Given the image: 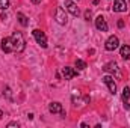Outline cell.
Masks as SVG:
<instances>
[{"label": "cell", "instance_id": "cell-1", "mask_svg": "<svg viewBox=\"0 0 130 128\" xmlns=\"http://www.w3.org/2000/svg\"><path fill=\"white\" fill-rule=\"evenodd\" d=\"M11 42H12V48L14 51L17 53H21L26 47V41H24V36L21 32H14L11 36Z\"/></svg>", "mask_w": 130, "mask_h": 128}, {"label": "cell", "instance_id": "cell-2", "mask_svg": "<svg viewBox=\"0 0 130 128\" xmlns=\"http://www.w3.org/2000/svg\"><path fill=\"white\" fill-rule=\"evenodd\" d=\"M104 47H106L107 51H113V50H117V48L120 47V39H118V36H115V35L109 36L107 41H106V44H104Z\"/></svg>", "mask_w": 130, "mask_h": 128}, {"label": "cell", "instance_id": "cell-3", "mask_svg": "<svg viewBox=\"0 0 130 128\" xmlns=\"http://www.w3.org/2000/svg\"><path fill=\"white\" fill-rule=\"evenodd\" d=\"M33 38H35V41L42 47V48H47V38H45V33L41 32L39 29H35L33 30Z\"/></svg>", "mask_w": 130, "mask_h": 128}, {"label": "cell", "instance_id": "cell-4", "mask_svg": "<svg viewBox=\"0 0 130 128\" xmlns=\"http://www.w3.org/2000/svg\"><path fill=\"white\" fill-rule=\"evenodd\" d=\"M101 80H103V83L107 86L109 92L115 95V94H117V84H115V81H113V77H112V75H104Z\"/></svg>", "mask_w": 130, "mask_h": 128}, {"label": "cell", "instance_id": "cell-5", "mask_svg": "<svg viewBox=\"0 0 130 128\" xmlns=\"http://www.w3.org/2000/svg\"><path fill=\"white\" fill-rule=\"evenodd\" d=\"M55 18H56V21H58L61 26H65V24H67V14H65V11L62 8H56V11H55Z\"/></svg>", "mask_w": 130, "mask_h": 128}, {"label": "cell", "instance_id": "cell-6", "mask_svg": "<svg viewBox=\"0 0 130 128\" xmlns=\"http://www.w3.org/2000/svg\"><path fill=\"white\" fill-rule=\"evenodd\" d=\"M65 9H67L71 15H74V17H79V14H80V11H79L77 5H76V3H73L71 0H65Z\"/></svg>", "mask_w": 130, "mask_h": 128}, {"label": "cell", "instance_id": "cell-7", "mask_svg": "<svg viewBox=\"0 0 130 128\" xmlns=\"http://www.w3.org/2000/svg\"><path fill=\"white\" fill-rule=\"evenodd\" d=\"M95 27L100 32H107V23H106V20L101 15H98L97 18H95Z\"/></svg>", "mask_w": 130, "mask_h": 128}, {"label": "cell", "instance_id": "cell-8", "mask_svg": "<svg viewBox=\"0 0 130 128\" xmlns=\"http://www.w3.org/2000/svg\"><path fill=\"white\" fill-rule=\"evenodd\" d=\"M0 47H2V51H5V53H11V51H14V48H12V42H11V38H3Z\"/></svg>", "mask_w": 130, "mask_h": 128}, {"label": "cell", "instance_id": "cell-9", "mask_svg": "<svg viewBox=\"0 0 130 128\" xmlns=\"http://www.w3.org/2000/svg\"><path fill=\"white\" fill-rule=\"evenodd\" d=\"M127 9V5L124 0H115L113 2V11L115 12H126Z\"/></svg>", "mask_w": 130, "mask_h": 128}, {"label": "cell", "instance_id": "cell-10", "mask_svg": "<svg viewBox=\"0 0 130 128\" xmlns=\"http://www.w3.org/2000/svg\"><path fill=\"white\" fill-rule=\"evenodd\" d=\"M62 74H64L65 80H71L74 75H77V71H74V69L70 68V66H65V68H62Z\"/></svg>", "mask_w": 130, "mask_h": 128}, {"label": "cell", "instance_id": "cell-11", "mask_svg": "<svg viewBox=\"0 0 130 128\" xmlns=\"http://www.w3.org/2000/svg\"><path fill=\"white\" fill-rule=\"evenodd\" d=\"M48 112L50 113H61L62 112V104L61 102H58V101H55V102H50V105H48Z\"/></svg>", "mask_w": 130, "mask_h": 128}, {"label": "cell", "instance_id": "cell-12", "mask_svg": "<svg viewBox=\"0 0 130 128\" xmlns=\"http://www.w3.org/2000/svg\"><path fill=\"white\" fill-rule=\"evenodd\" d=\"M103 71L104 72H118V63L117 62H109V63H106L103 66Z\"/></svg>", "mask_w": 130, "mask_h": 128}, {"label": "cell", "instance_id": "cell-13", "mask_svg": "<svg viewBox=\"0 0 130 128\" xmlns=\"http://www.w3.org/2000/svg\"><path fill=\"white\" fill-rule=\"evenodd\" d=\"M120 54L124 60H129L130 59V45H123L120 48Z\"/></svg>", "mask_w": 130, "mask_h": 128}, {"label": "cell", "instance_id": "cell-14", "mask_svg": "<svg viewBox=\"0 0 130 128\" xmlns=\"http://www.w3.org/2000/svg\"><path fill=\"white\" fill-rule=\"evenodd\" d=\"M17 18H18V21H20V24H21V26H24V27H26V26L29 24V21H27V17H26L24 14L18 12V14H17Z\"/></svg>", "mask_w": 130, "mask_h": 128}, {"label": "cell", "instance_id": "cell-15", "mask_svg": "<svg viewBox=\"0 0 130 128\" xmlns=\"http://www.w3.org/2000/svg\"><path fill=\"white\" fill-rule=\"evenodd\" d=\"M121 98H123L124 102H127V99L130 98V88H124V89H123V95H121Z\"/></svg>", "mask_w": 130, "mask_h": 128}, {"label": "cell", "instance_id": "cell-16", "mask_svg": "<svg viewBox=\"0 0 130 128\" xmlns=\"http://www.w3.org/2000/svg\"><path fill=\"white\" fill-rule=\"evenodd\" d=\"M9 8V0H0V9L6 11Z\"/></svg>", "mask_w": 130, "mask_h": 128}, {"label": "cell", "instance_id": "cell-17", "mask_svg": "<svg viewBox=\"0 0 130 128\" xmlns=\"http://www.w3.org/2000/svg\"><path fill=\"white\" fill-rule=\"evenodd\" d=\"M76 68H79V69H85V68H86V63H85L83 60L77 59V60H76Z\"/></svg>", "mask_w": 130, "mask_h": 128}, {"label": "cell", "instance_id": "cell-18", "mask_svg": "<svg viewBox=\"0 0 130 128\" xmlns=\"http://www.w3.org/2000/svg\"><path fill=\"white\" fill-rule=\"evenodd\" d=\"M85 20H88V21L91 20V11H86L85 12Z\"/></svg>", "mask_w": 130, "mask_h": 128}, {"label": "cell", "instance_id": "cell-19", "mask_svg": "<svg viewBox=\"0 0 130 128\" xmlns=\"http://www.w3.org/2000/svg\"><path fill=\"white\" fill-rule=\"evenodd\" d=\"M8 127H18V124H17V122H9Z\"/></svg>", "mask_w": 130, "mask_h": 128}, {"label": "cell", "instance_id": "cell-20", "mask_svg": "<svg viewBox=\"0 0 130 128\" xmlns=\"http://www.w3.org/2000/svg\"><path fill=\"white\" fill-rule=\"evenodd\" d=\"M118 27H124V21H123V20L118 21Z\"/></svg>", "mask_w": 130, "mask_h": 128}, {"label": "cell", "instance_id": "cell-21", "mask_svg": "<svg viewBox=\"0 0 130 128\" xmlns=\"http://www.w3.org/2000/svg\"><path fill=\"white\" fill-rule=\"evenodd\" d=\"M3 115H5V113H3V112H0V119L3 118Z\"/></svg>", "mask_w": 130, "mask_h": 128}, {"label": "cell", "instance_id": "cell-22", "mask_svg": "<svg viewBox=\"0 0 130 128\" xmlns=\"http://www.w3.org/2000/svg\"><path fill=\"white\" fill-rule=\"evenodd\" d=\"M33 3H39V2H41V0H32Z\"/></svg>", "mask_w": 130, "mask_h": 128}]
</instances>
